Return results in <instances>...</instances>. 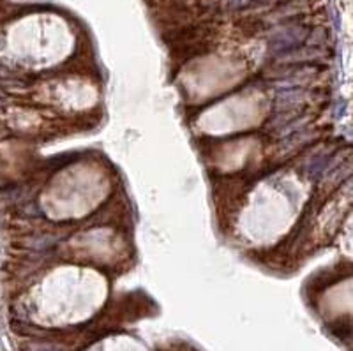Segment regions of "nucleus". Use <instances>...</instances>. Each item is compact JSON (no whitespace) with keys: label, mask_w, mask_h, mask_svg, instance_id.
Wrapping results in <instances>:
<instances>
[{"label":"nucleus","mask_w":353,"mask_h":351,"mask_svg":"<svg viewBox=\"0 0 353 351\" xmlns=\"http://www.w3.org/2000/svg\"><path fill=\"white\" fill-rule=\"evenodd\" d=\"M25 351H57V350L52 346H30V348H27Z\"/></svg>","instance_id":"nucleus-1"}]
</instances>
